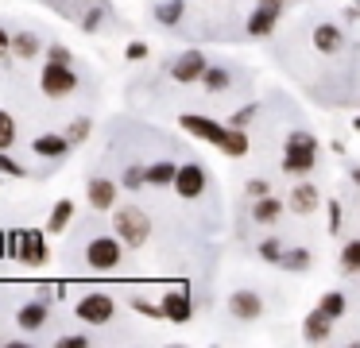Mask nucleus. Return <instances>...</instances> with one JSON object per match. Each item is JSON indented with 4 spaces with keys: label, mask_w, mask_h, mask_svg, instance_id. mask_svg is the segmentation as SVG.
Masks as SVG:
<instances>
[{
    "label": "nucleus",
    "mask_w": 360,
    "mask_h": 348,
    "mask_svg": "<svg viewBox=\"0 0 360 348\" xmlns=\"http://www.w3.org/2000/svg\"><path fill=\"white\" fill-rule=\"evenodd\" d=\"M171 77L179 85H194V82H202V74L210 70V58H205V51H182L179 58H171Z\"/></svg>",
    "instance_id": "0eeeda50"
},
{
    "label": "nucleus",
    "mask_w": 360,
    "mask_h": 348,
    "mask_svg": "<svg viewBox=\"0 0 360 348\" xmlns=\"http://www.w3.org/2000/svg\"><path fill=\"white\" fill-rule=\"evenodd\" d=\"M47 317H51V302L47 298H32V302H24V306L16 309V325L24 333H39L43 325H47Z\"/></svg>",
    "instance_id": "ddd939ff"
},
{
    "label": "nucleus",
    "mask_w": 360,
    "mask_h": 348,
    "mask_svg": "<svg viewBox=\"0 0 360 348\" xmlns=\"http://www.w3.org/2000/svg\"><path fill=\"white\" fill-rule=\"evenodd\" d=\"M12 143H16V120H12V112L0 108V151H8Z\"/></svg>",
    "instance_id": "c756f323"
},
{
    "label": "nucleus",
    "mask_w": 360,
    "mask_h": 348,
    "mask_svg": "<svg viewBox=\"0 0 360 348\" xmlns=\"http://www.w3.org/2000/svg\"><path fill=\"white\" fill-rule=\"evenodd\" d=\"M0 174H8V178H27V170L20 167V162L12 159L8 151H0Z\"/></svg>",
    "instance_id": "72a5a7b5"
},
{
    "label": "nucleus",
    "mask_w": 360,
    "mask_h": 348,
    "mask_svg": "<svg viewBox=\"0 0 360 348\" xmlns=\"http://www.w3.org/2000/svg\"><path fill=\"white\" fill-rule=\"evenodd\" d=\"M352 128H356V131H360V116H356V124H352Z\"/></svg>",
    "instance_id": "37998d69"
},
{
    "label": "nucleus",
    "mask_w": 360,
    "mask_h": 348,
    "mask_svg": "<svg viewBox=\"0 0 360 348\" xmlns=\"http://www.w3.org/2000/svg\"><path fill=\"white\" fill-rule=\"evenodd\" d=\"M256 116H259V105H244V108H236V112L229 116V124H233V128H248Z\"/></svg>",
    "instance_id": "2f4dec72"
},
{
    "label": "nucleus",
    "mask_w": 360,
    "mask_h": 348,
    "mask_svg": "<svg viewBox=\"0 0 360 348\" xmlns=\"http://www.w3.org/2000/svg\"><path fill=\"white\" fill-rule=\"evenodd\" d=\"M352 4H360V0H352Z\"/></svg>",
    "instance_id": "c03bdc74"
},
{
    "label": "nucleus",
    "mask_w": 360,
    "mask_h": 348,
    "mask_svg": "<svg viewBox=\"0 0 360 348\" xmlns=\"http://www.w3.org/2000/svg\"><path fill=\"white\" fill-rule=\"evenodd\" d=\"M39 89L47 93V97H70L74 89H78V74H74V66H66V62H47L39 74Z\"/></svg>",
    "instance_id": "39448f33"
},
{
    "label": "nucleus",
    "mask_w": 360,
    "mask_h": 348,
    "mask_svg": "<svg viewBox=\"0 0 360 348\" xmlns=\"http://www.w3.org/2000/svg\"><path fill=\"white\" fill-rule=\"evenodd\" d=\"M341 271L345 275H360V240H345L341 244Z\"/></svg>",
    "instance_id": "393cba45"
},
{
    "label": "nucleus",
    "mask_w": 360,
    "mask_h": 348,
    "mask_svg": "<svg viewBox=\"0 0 360 348\" xmlns=\"http://www.w3.org/2000/svg\"><path fill=\"white\" fill-rule=\"evenodd\" d=\"M182 12H186V0H167V4H155V23L171 27V23H179Z\"/></svg>",
    "instance_id": "bb28decb"
},
{
    "label": "nucleus",
    "mask_w": 360,
    "mask_h": 348,
    "mask_svg": "<svg viewBox=\"0 0 360 348\" xmlns=\"http://www.w3.org/2000/svg\"><path fill=\"white\" fill-rule=\"evenodd\" d=\"M124 58L128 62H143V58H148V43H140V39H136V43H128L124 46Z\"/></svg>",
    "instance_id": "e433bc0d"
},
{
    "label": "nucleus",
    "mask_w": 360,
    "mask_h": 348,
    "mask_svg": "<svg viewBox=\"0 0 360 348\" xmlns=\"http://www.w3.org/2000/svg\"><path fill=\"white\" fill-rule=\"evenodd\" d=\"M275 20H279L275 12H267V8H256V12L248 15V35H252V39H267V35L275 31Z\"/></svg>",
    "instance_id": "412c9836"
},
{
    "label": "nucleus",
    "mask_w": 360,
    "mask_h": 348,
    "mask_svg": "<svg viewBox=\"0 0 360 348\" xmlns=\"http://www.w3.org/2000/svg\"><path fill=\"white\" fill-rule=\"evenodd\" d=\"M287 205H290V213H298V217H310L314 209L321 205V193H318V186H314V182H298L295 190H290Z\"/></svg>",
    "instance_id": "4468645a"
},
{
    "label": "nucleus",
    "mask_w": 360,
    "mask_h": 348,
    "mask_svg": "<svg viewBox=\"0 0 360 348\" xmlns=\"http://www.w3.org/2000/svg\"><path fill=\"white\" fill-rule=\"evenodd\" d=\"M174 178H179V167H174L171 159H163V162H151L148 167V186H174Z\"/></svg>",
    "instance_id": "4be33fe9"
},
{
    "label": "nucleus",
    "mask_w": 360,
    "mask_h": 348,
    "mask_svg": "<svg viewBox=\"0 0 360 348\" xmlns=\"http://www.w3.org/2000/svg\"><path fill=\"white\" fill-rule=\"evenodd\" d=\"M244 193L256 201V198H267V193H271V186H267L264 178H248V182H244Z\"/></svg>",
    "instance_id": "f704fd0d"
},
{
    "label": "nucleus",
    "mask_w": 360,
    "mask_h": 348,
    "mask_svg": "<svg viewBox=\"0 0 360 348\" xmlns=\"http://www.w3.org/2000/svg\"><path fill=\"white\" fill-rule=\"evenodd\" d=\"M74 314H78V321H86V325H109L112 314H117V302H112L109 294H101V290H89V294L78 298Z\"/></svg>",
    "instance_id": "423d86ee"
},
{
    "label": "nucleus",
    "mask_w": 360,
    "mask_h": 348,
    "mask_svg": "<svg viewBox=\"0 0 360 348\" xmlns=\"http://www.w3.org/2000/svg\"><path fill=\"white\" fill-rule=\"evenodd\" d=\"M283 252H287V247H283L279 236H264V240H259V259H267V263H275V267H279Z\"/></svg>",
    "instance_id": "cd10ccee"
},
{
    "label": "nucleus",
    "mask_w": 360,
    "mask_h": 348,
    "mask_svg": "<svg viewBox=\"0 0 360 348\" xmlns=\"http://www.w3.org/2000/svg\"><path fill=\"white\" fill-rule=\"evenodd\" d=\"M120 244H124V240H120L117 232H112V236H105V232L89 236V244H86V267L97 271V275H109V271H117L120 259H124Z\"/></svg>",
    "instance_id": "20e7f679"
},
{
    "label": "nucleus",
    "mask_w": 360,
    "mask_h": 348,
    "mask_svg": "<svg viewBox=\"0 0 360 348\" xmlns=\"http://www.w3.org/2000/svg\"><path fill=\"white\" fill-rule=\"evenodd\" d=\"M8 51H12V35L0 27V58H8Z\"/></svg>",
    "instance_id": "a19ab883"
},
{
    "label": "nucleus",
    "mask_w": 360,
    "mask_h": 348,
    "mask_svg": "<svg viewBox=\"0 0 360 348\" xmlns=\"http://www.w3.org/2000/svg\"><path fill=\"white\" fill-rule=\"evenodd\" d=\"M132 309H136V314H143V317H155V321H159V317H167L163 314V302H148V298H132Z\"/></svg>",
    "instance_id": "473e14b6"
},
{
    "label": "nucleus",
    "mask_w": 360,
    "mask_h": 348,
    "mask_svg": "<svg viewBox=\"0 0 360 348\" xmlns=\"http://www.w3.org/2000/svg\"><path fill=\"white\" fill-rule=\"evenodd\" d=\"M86 201H89V209H97V213H105V209H117V182H112V178H105V174L89 178Z\"/></svg>",
    "instance_id": "9b49d317"
},
{
    "label": "nucleus",
    "mask_w": 360,
    "mask_h": 348,
    "mask_svg": "<svg viewBox=\"0 0 360 348\" xmlns=\"http://www.w3.org/2000/svg\"><path fill=\"white\" fill-rule=\"evenodd\" d=\"M279 267H287V271H310V267H314L310 247H287V252H283V263H279Z\"/></svg>",
    "instance_id": "b1692460"
},
{
    "label": "nucleus",
    "mask_w": 360,
    "mask_h": 348,
    "mask_svg": "<svg viewBox=\"0 0 360 348\" xmlns=\"http://www.w3.org/2000/svg\"><path fill=\"white\" fill-rule=\"evenodd\" d=\"M51 236V232H47ZM47 236H43V228H27L20 232V263H27V267H39V263L51 259V247H47Z\"/></svg>",
    "instance_id": "6e6552de"
},
{
    "label": "nucleus",
    "mask_w": 360,
    "mask_h": 348,
    "mask_svg": "<svg viewBox=\"0 0 360 348\" xmlns=\"http://www.w3.org/2000/svg\"><path fill=\"white\" fill-rule=\"evenodd\" d=\"M321 309H326L329 317H333V321H341L345 317V309H349V298H345L341 290H329V294H321V302H318Z\"/></svg>",
    "instance_id": "a878e982"
},
{
    "label": "nucleus",
    "mask_w": 360,
    "mask_h": 348,
    "mask_svg": "<svg viewBox=\"0 0 360 348\" xmlns=\"http://www.w3.org/2000/svg\"><path fill=\"white\" fill-rule=\"evenodd\" d=\"M349 178H352V186H360V167H352V170H349Z\"/></svg>",
    "instance_id": "79ce46f5"
},
{
    "label": "nucleus",
    "mask_w": 360,
    "mask_h": 348,
    "mask_svg": "<svg viewBox=\"0 0 360 348\" xmlns=\"http://www.w3.org/2000/svg\"><path fill=\"white\" fill-rule=\"evenodd\" d=\"M58 344H63V348H82V344H89V337H82V333H78V337H63Z\"/></svg>",
    "instance_id": "ea45409f"
},
{
    "label": "nucleus",
    "mask_w": 360,
    "mask_h": 348,
    "mask_svg": "<svg viewBox=\"0 0 360 348\" xmlns=\"http://www.w3.org/2000/svg\"><path fill=\"white\" fill-rule=\"evenodd\" d=\"M174 193H179V198H186V201L202 198V193H205V167H202V162H186V167H179Z\"/></svg>",
    "instance_id": "9d476101"
},
{
    "label": "nucleus",
    "mask_w": 360,
    "mask_h": 348,
    "mask_svg": "<svg viewBox=\"0 0 360 348\" xmlns=\"http://www.w3.org/2000/svg\"><path fill=\"white\" fill-rule=\"evenodd\" d=\"M318 167V136L306 128L290 131L287 143H283V174H314Z\"/></svg>",
    "instance_id": "f03ea898"
},
{
    "label": "nucleus",
    "mask_w": 360,
    "mask_h": 348,
    "mask_svg": "<svg viewBox=\"0 0 360 348\" xmlns=\"http://www.w3.org/2000/svg\"><path fill=\"white\" fill-rule=\"evenodd\" d=\"M229 317H236V321H259L264 317V298L256 290H233L229 294Z\"/></svg>",
    "instance_id": "1a4fd4ad"
},
{
    "label": "nucleus",
    "mask_w": 360,
    "mask_h": 348,
    "mask_svg": "<svg viewBox=\"0 0 360 348\" xmlns=\"http://www.w3.org/2000/svg\"><path fill=\"white\" fill-rule=\"evenodd\" d=\"M39 51H43V39L35 35V31H16V35H12V54H16V58H35Z\"/></svg>",
    "instance_id": "aec40b11"
},
{
    "label": "nucleus",
    "mask_w": 360,
    "mask_h": 348,
    "mask_svg": "<svg viewBox=\"0 0 360 348\" xmlns=\"http://www.w3.org/2000/svg\"><path fill=\"white\" fill-rule=\"evenodd\" d=\"M89 131H94V120H89V116H78V120H70V128H66V139L78 147L89 139Z\"/></svg>",
    "instance_id": "c85d7f7f"
},
{
    "label": "nucleus",
    "mask_w": 360,
    "mask_h": 348,
    "mask_svg": "<svg viewBox=\"0 0 360 348\" xmlns=\"http://www.w3.org/2000/svg\"><path fill=\"white\" fill-rule=\"evenodd\" d=\"M229 85H233V74H229L225 66H210V70L202 74V89H205V93H225Z\"/></svg>",
    "instance_id": "5701e85b"
},
{
    "label": "nucleus",
    "mask_w": 360,
    "mask_h": 348,
    "mask_svg": "<svg viewBox=\"0 0 360 348\" xmlns=\"http://www.w3.org/2000/svg\"><path fill=\"white\" fill-rule=\"evenodd\" d=\"M256 8H267V12L283 15V8H287V0H256Z\"/></svg>",
    "instance_id": "58836bf2"
},
{
    "label": "nucleus",
    "mask_w": 360,
    "mask_h": 348,
    "mask_svg": "<svg viewBox=\"0 0 360 348\" xmlns=\"http://www.w3.org/2000/svg\"><path fill=\"white\" fill-rule=\"evenodd\" d=\"M283 209H287V201L271 198V193H267V198H256L252 201V221L256 224H275L283 217Z\"/></svg>",
    "instance_id": "a211bd4d"
},
{
    "label": "nucleus",
    "mask_w": 360,
    "mask_h": 348,
    "mask_svg": "<svg viewBox=\"0 0 360 348\" xmlns=\"http://www.w3.org/2000/svg\"><path fill=\"white\" fill-rule=\"evenodd\" d=\"M179 124L190 136H198V139H205V143H213L217 151H225L229 159H244V155H248V131L244 128L217 124V120H210V116H194V112H182Z\"/></svg>",
    "instance_id": "f257e3e1"
},
{
    "label": "nucleus",
    "mask_w": 360,
    "mask_h": 348,
    "mask_svg": "<svg viewBox=\"0 0 360 348\" xmlns=\"http://www.w3.org/2000/svg\"><path fill=\"white\" fill-rule=\"evenodd\" d=\"M341 205H337V201H329V232H333V236H337V232H341Z\"/></svg>",
    "instance_id": "4c0bfd02"
},
{
    "label": "nucleus",
    "mask_w": 360,
    "mask_h": 348,
    "mask_svg": "<svg viewBox=\"0 0 360 348\" xmlns=\"http://www.w3.org/2000/svg\"><path fill=\"white\" fill-rule=\"evenodd\" d=\"M120 182H124L128 190H140V186H148V167H140V162H128Z\"/></svg>",
    "instance_id": "7c9ffc66"
},
{
    "label": "nucleus",
    "mask_w": 360,
    "mask_h": 348,
    "mask_svg": "<svg viewBox=\"0 0 360 348\" xmlns=\"http://www.w3.org/2000/svg\"><path fill=\"white\" fill-rule=\"evenodd\" d=\"M70 147H74V143L66 139V131H63V136H51V131H43V136H35L32 151L39 155V159H63Z\"/></svg>",
    "instance_id": "f3484780"
},
{
    "label": "nucleus",
    "mask_w": 360,
    "mask_h": 348,
    "mask_svg": "<svg viewBox=\"0 0 360 348\" xmlns=\"http://www.w3.org/2000/svg\"><path fill=\"white\" fill-rule=\"evenodd\" d=\"M163 314H167V321H179V325H186L194 317V302H190L186 286H171L163 294Z\"/></svg>",
    "instance_id": "f8f14e48"
},
{
    "label": "nucleus",
    "mask_w": 360,
    "mask_h": 348,
    "mask_svg": "<svg viewBox=\"0 0 360 348\" xmlns=\"http://www.w3.org/2000/svg\"><path fill=\"white\" fill-rule=\"evenodd\" d=\"M314 46L326 51V54H341L345 51V31L337 27V23H329V20L314 23Z\"/></svg>",
    "instance_id": "dca6fc26"
},
{
    "label": "nucleus",
    "mask_w": 360,
    "mask_h": 348,
    "mask_svg": "<svg viewBox=\"0 0 360 348\" xmlns=\"http://www.w3.org/2000/svg\"><path fill=\"white\" fill-rule=\"evenodd\" d=\"M70 221H74V201L63 198L55 209H51V217H47V232H51V236H58V232L70 228Z\"/></svg>",
    "instance_id": "6ab92c4d"
},
{
    "label": "nucleus",
    "mask_w": 360,
    "mask_h": 348,
    "mask_svg": "<svg viewBox=\"0 0 360 348\" xmlns=\"http://www.w3.org/2000/svg\"><path fill=\"white\" fill-rule=\"evenodd\" d=\"M329 333H333V317L326 314V309H310L302 321V340H310V344H321V340H329Z\"/></svg>",
    "instance_id": "2eb2a0df"
},
{
    "label": "nucleus",
    "mask_w": 360,
    "mask_h": 348,
    "mask_svg": "<svg viewBox=\"0 0 360 348\" xmlns=\"http://www.w3.org/2000/svg\"><path fill=\"white\" fill-rule=\"evenodd\" d=\"M112 232H117L128 247H143L151 236V221L140 205H117L112 209Z\"/></svg>",
    "instance_id": "7ed1b4c3"
},
{
    "label": "nucleus",
    "mask_w": 360,
    "mask_h": 348,
    "mask_svg": "<svg viewBox=\"0 0 360 348\" xmlns=\"http://www.w3.org/2000/svg\"><path fill=\"white\" fill-rule=\"evenodd\" d=\"M47 62H66V66H74V54L66 51L63 43H51L47 46Z\"/></svg>",
    "instance_id": "c9c22d12"
}]
</instances>
